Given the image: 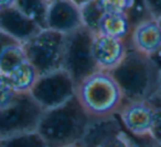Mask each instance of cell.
Returning <instances> with one entry per match:
<instances>
[{
  "label": "cell",
  "instance_id": "4dcf8cb0",
  "mask_svg": "<svg viewBox=\"0 0 161 147\" xmlns=\"http://www.w3.org/2000/svg\"><path fill=\"white\" fill-rule=\"evenodd\" d=\"M154 147H161V143H156V142H154Z\"/></svg>",
  "mask_w": 161,
  "mask_h": 147
},
{
  "label": "cell",
  "instance_id": "ffe728a7",
  "mask_svg": "<svg viewBox=\"0 0 161 147\" xmlns=\"http://www.w3.org/2000/svg\"><path fill=\"white\" fill-rule=\"evenodd\" d=\"M130 135L124 129L112 134L108 137L104 138L99 143H97L94 147H129Z\"/></svg>",
  "mask_w": 161,
  "mask_h": 147
},
{
  "label": "cell",
  "instance_id": "484cf974",
  "mask_svg": "<svg viewBox=\"0 0 161 147\" xmlns=\"http://www.w3.org/2000/svg\"><path fill=\"white\" fill-rule=\"evenodd\" d=\"M151 58H152V60H153L154 64H156V66L158 67L159 71L161 73V47L158 52H156V53L151 56Z\"/></svg>",
  "mask_w": 161,
  "mask_h": 147
},
{
  "label": "cell",
  "instance_id": "4316f807",
  "mask_svg": "<svg viewBox=\"0 0 161 147\" xmlns=\"http://www.w3.org/2000/svg\"><path fill=\"white\" fill-rule=\"evenodd\" d=\"M14 5V0H0V9Z\"/></svg>",
  "mask_w": 161,
  "mask_h": 147
},
{
  "label": "cell",
  "instance_id": "e0dca14e",
  "mask_svg": "<svg viewBox=\"0 0 161 147\" xmlns=\"http://www.w3.org/2000/svg\"><path fill=\"white\" fill-rule=\"evenodd\" d=\"M27 60L22 43H12L5 49L0 57V73L8 75Z\"/></svg>",
  "mask_w": 161,
  "mask_h": 147
},
{
  "label": "cell",
  "instance_id": "4fadbf2b",
  "mask_svg": "<svg viewBox=\"0 0 161 147\" xmlns=\"http://www.w3.org/2000/svg\"><path fill=\"white\" fill-rule=\"evenodd\" d=\"M104 12L127 14L134 28L140 22L152 18L146 0H96Z\"/></svg>",
  "mask_w": 161,
  "mask_h": 147
},
{
  "label": "cell",
  "instance_id": "ba28073f",
  "mask_svg": "<svg viewBox=\"0 0 161 147\" xmlns=\"http://www.w3.org/2000/svg\"><path fill=\"white\" fill-rule=\"evenodd\" d=\"M156 107L151 101H125L117 113L124 129L132 136H151Z\"/></svg>",
  "mask_w": 161,
  "mask_h": 147
},
{
  "label": "cell",
  "instance_id": "d4e9b609",
  "mask_svg": "<svg viewBox=\"0 0 161 147\" xmlns=\"http://www.w3.org/2000/svg\"><path fill=\"white\" fill-rule=\"evenodd\" d=\"M14 42H18V41H16L14 38H12L11 36H9L8 34H6L5 32L0 31V57H1L3 53L5 52V49Z\"/></svg>",
  "mask_w": 161,
  "mask_h": 147
},
{
  "label": "cell",
  "instance_id": "d6a6232c",
  "mask_svg": "<svg viewBox=\"0 0 161 147\" xmlns=\"http://www.w3.org/2000/svg\"><path fill=\"white\" fill-rule=\"evenodd\" d=\"M47 3H51V1H53V0H47Z\"/></svg>",
  "mask_w": 161,
  "mask_h": 147
},
{
  "label": "cell",
  "instance_id": "f546056e",
  "mask_svg": "<svg viewBox=\"0 0 161 147\" xmlns=\"http://www.w3.org/2000/svg\"><path fill=\"white\" fill-rule=\"evenodd\" d=\"M153 100H156V101H159V102H161V87H160V92H159L158 97H156V98H154ZM151 101H152V100H151Z\"/></svg>",
  "mask_w": 161,
  "mask_h": 147
},
{
  "label": "cell",
  "instance_id": "7402d4cb",
  "mask_svg": "<svg viewBox=\"0 0 161 147\" xmlns=\"http://www.w3.org/2000/svg\"><path fill=\"white\" fill-rule=\"evenodd\" d=\"M151 102L156 107V115L151 131V137L156 143H161V102L156 100H152Z\"/></svg>",
  "mask_w": 161,
  "mask_h": 147
},
{
  "label": "cell",
  "instance_id": "6da1fadb",
  "mask_svg": "<svg viewBox=\"0 0 161 147\" xmlns=\"http://www.w3.org/2000/svg\"><path fill=\"white\" fill-rule=\"evenodd\" d=\"M110 73L120 87L125 101H151L160 92L161 73L151 56L139 52L130 43L125 57Z\"/></svg>",
  "mask_w": 161,
  "mask_h": 147
},
{
  "label": "cell",
  "instance_id": "1f68e13d",
  "mask_svg": "<svg viewBox=\"0 0 161 147\" xmlns=\"http://www.w3.org/2000/svg\"><path fill=\"white\" fill-rule=\"evenodd\" d=\"M158 21H159V23H160V25H161V19H158Z\"/></svg>",
  "mask_w": 161,
  "mask_h": 147
},
{
  "label": "cell",
  "instance_id": "277c9868",
  "mask_svg": "<svg viewBox=\"0 0 161 147\" xmlns=\"http://www.w3.org/2000/svg\"><path fill=\"white\" fill-rule=\"evenodd\" d=\"M65 35L51 29H41L22 43L28 62L36 69L39 76L63 67Z\"/></svg>",
  "mask_w": 161,
  "mask_h": 147
},
{
  "label": "cell",
  "instance_id": "f1b7e54d",
  "mask_svg": "<svg viewBox=\"0 0 161 147\" xmlns=\"http://www.w3.org/2000/svg\"><path fill=\"white\" fill-rule=\"evenodd\" d=\"M63 147H83L80 143H75V144H69V145H66V146H63Z\"/></svg>",
  "mask_w": 161,
  "mask_h": 147
},
{
  "label": "cell",
  "instance_id": "52a82bcc",
  "mask_svg": "<svg viewBox=\"0 0 161 147\" xmlns=\"http://www.w3.org/2000/svg\"><path fill=\"white\" fill-rule=\"evenodd\" d=\"M76 94V84L63 68L40 75L30 94L43 110L63 104Z\"/></svg>",
  "mask_w": 161,
  "mask_h": 147
},
{
  "label": "cell",
  "instance_id": "8992f818",
  "mask_svg": "<svg viewBox=\"0 0 161 147\" xmlns=\"http://www.w3.org/2000/svg\"><path fill=\"white\" fill-rule=\"evenodd\" d=\"M43 111L30 92H18L10 104L0 109V138L36 131Z\"/></svg>",
  "mask_w": 161,
  "mask_h": 147
},
{
  "label": "cell",
  "instance_id": "44dd1931",
  "mask_svg": "<svg viewBox=\"0 0 161 147\" xmlns=\"http://www.w3.org/2000/svg\"><path fill=\"white\" fill-rule=\"evenodd\" d=\"M18 92L14 90L10 80L5 74L0 73V109L12 102Z\"/></svg>",
  "mask_w": 161,
  "mask_h": 147
},
{
  "label": "cell",
  "instance_id": "83f0119b",
  "mask_svg": "<svg viewBox=\"0 0 161 147\" xmlns=\"http://www.w3.org/2000/svg\"><path fill=\"white\" fill-rule=\"evenodd\" d=\"M75 5H77L80 8L84 7L85 5H87V3H90L91 1H93V0H72Z\"/></svg>",
  "mask_w": 161,
  "mask_h": 147
},
{
  "label": "cell",
  "instance_id": "7c38bea8",
  "mask_svg": "<svg viewBox=\"0 0 161 147\" xmlns=\"http://www.w3.org/2000/svg\"><path fill=\"white\" fill-rule=\"evenodd\" d=\"M129 43L146 55L152 56L161 47V25L158 19L150 18L132 29Z\"/></svg>",
  "mask_w": 161,
  "mask_h": 147
},
{
  "label": "cell",
  "instance_id": "8fae6325",
  "mask_svg": "<svg viewBox=\"0 0 161 147\" xmlns=\"http://www.w3.org/2000/svg\"><path fill=\"white\" fill-rule=\"evenodd\" d=\"M40 30L41 28L36 22L23 14L14 5L0 9V31L18 42H27Z\"/></svg>",
  "mask_w": 161,
  "mask_h": 147
},
{
  "label": "cell",
  "instance_id": "603a6c76",
  "mask_svg": "<svg viewBox=\"0 0 161 147\" xmlns=\"http://www.w3.org/2000/svg\"><path fill=\"white\" fill-rule=\"evenodd\" d=\"M129 147H154V140L152 139L151 136L138 137V136L130 135Z\"/></svg>",
  "mask_w": 161,
  "mask_h": 147
},
{
  "label": "cell",
  "instance_id": "2e32d148",
  "mask_svg": "<svg viewBox=\"0 0 161 147\" xmlns=\"http://www.w3.org/2000/svg\"><path fill=\"white\" fill-rule=\"evenodd\" d=\"M14 6L41 29H47V13L49 8L47 0H14Z\"/></svg>",
  "mask_w": 161,
  "mask_h": 147
},
{
  "label": "cell",
  "instance_id": "9a60e30c",
  "mask_svg": "<svg viewBox=\"0 0 161 147\" xmlns=\"http://www.w3.org/2000/svg\"><path fill=\"white\" fill-rule=\"evenodd\" d=\"M17 92H30L39 77L36 69L29 62H25L10 74L6 75Z\"/></svg>",
  "mask_w": 161,
  "mask_h": 147
},
{
  "label": "cell",
  "instance_id": "30bf717a",
  "mask_svg": "<svg viewBox=\"0 0 161 147\" xmlns=\"http://www.w3.org/2000/svg\"><path fill=\"white\" fill-rule=\"evenodd\" d=\"M129 41L112 38L104 34H94L93 56L98 69L110 71L125 57Z\"/></svg>",
  "mask_w": 161,
  "mask_h": 147
},
{
  "label": "cell",
  "instance_id": "3957f363",
  "mask_svg": "<svg viewBox=\"0 0 161 147\" xmlns=\"http://www.w3.org/2000/svg\"><path fill=\"white\" fill-rule=\"evenodd\" d=\"M75 96L92 118L117 115L125 103L123 91L112 73L102 69L76 85Z\"/></svg>",
  "mask_w": 161,
  "mask_h": 147
},
{
  "label": "cell",
  "instance_id": "9c48e42d",
  "mask_svg": "<svg viewBox=\"0 0 161 147\" xmlns=\"http://www.w3.org/2000/svg\"><path fill=\"white\" fill-rule=\"evenodd\" d=\"M83 27L82 11L72 0H53L49 3L47 29L69 34Z\"/></svg>",
  "mask_w": 161,
  "mask_h": 147
},
{
  "label": "cell",
  "instance_id": "cb8c5ba5",
  "mask_svg": "<svg viewBox=\"0 0 161 147\" xmlns=\"http://www.w3.org/2000/svg\"><path fill=\"white\" fill-rule=\"evenodd\" d=\"M146 3L152 18L161 19V0H146Z\"/></svg>",
  "mask_w": 161,
  "mask_h": 147
},
{
  "label": "cell",
  "instance_id": "5b68a950",
  "mask_svg": "<svg viewBox=\"0 0 161 147\" xmlns=\"http://www.w3.org/2000/svg\"><path fill=\"white\" fill-rule=\"evenodd\" d=\"M93 38L94 33L84 25L65 35L62 68L76 85L98 70L93 56Z\"/></svg>",
  "mask_w": 161,
  "mask_h": 147
},
{
  "label": "cell",
  "instance_id": "d6986e66",
  "mask_svg": "<svg viewBox=\"0 0 161 147\" xmlns=\"http://www.w3.org/2000/svg\"><path fill=\"white\" fill-rule=\"evenodd\" d=\"M82 11V20H83V25L87 28L90 31H92L94 34L97 33L98 29V23L103 16L104 11L99 5L97 3L96 0H93L90 3L85 5L84 7L80 8Z\"/></svg>",
  "mask_w": 161,
  "mask_h": 147
},
{
  "label": "cell",
  "instance_id": "ac0fdd59",
  "mask_svg": "<svg viewBox=\"0 0 161 147\" xmlns=\"http://www.w3.org/2000/svg\"><path fill=\"white\" fill-rule=\"evenodd\" d=\"M0 147H49L36 131L0 138Z\"/></svg>",
  "mask_w": 161,
  "mask_h": 147
},
{
  "label": "cell",
  "instance_id": "5bb4252c",
  "mask_svg": "<svg viewBox=\"0 0 161 147\" xmlns=\"http://www.w3.org/2000/svg\"><path fill=\"white\" fill-rule=\"evenodd\" d=\"M132 29L134 25L127 14L104 12L99 20L96 34H104L128 42L130 40Z\"/></svg>",
  "mask_w": 161,
  "mask_h": 147
},
{
  "label": "cell",
  "instance_id": "7a4b0ae2",
  "mask_svg": "<svg viewBox=\"0 0 161 147\" xmlns=\"http://www.w3.org/2000/svg\"><path fill=\"white\" fill-rule=\"evenodd\" d=\"M91 120L92 116L74 96L63 104L44 110L36 132L49 147H63L80 142Z\"/></svg>",
  "mask_w": 161,
  "mask_h": 147
}]
</instances>
